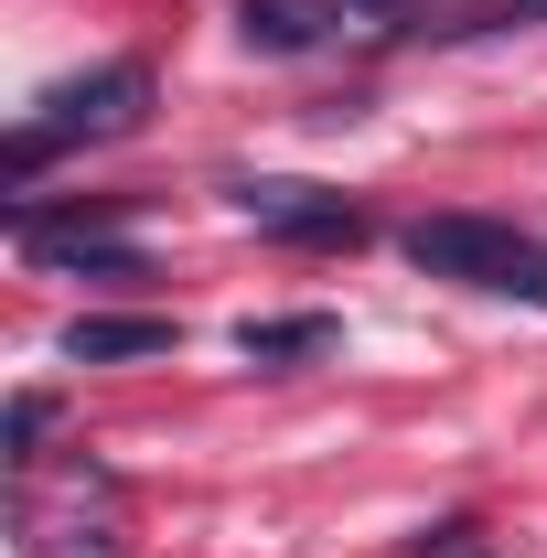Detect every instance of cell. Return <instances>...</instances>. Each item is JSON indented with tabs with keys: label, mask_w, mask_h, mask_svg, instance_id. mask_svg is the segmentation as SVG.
<instances>
[{
	"label": "cell",
	"mask_w": 547,
	"mask_h": 558,
	"mask_svg": "<svg viewBox=\"0 0 547 558\" xmlns=\"http://www.w3.org/2000/svg\"><path fill=\"white\" fill-rule=\"evenodd\" d=\"M333 344H343L333 312H279V323H247V333H236L247 365H301V354H333Z\"/></svg>",
	"instance_id": "6"
},
{
	"label": "cell",
	"mask_w": 547,
	"mask_h": 558,
	"mask_svg": "<svg viewBox=\"0 0 547 558\" xmlns=\"http://www.w3.org/2000/svg\"><path fill=\"white\" fill-rule=\"evenodd\" d=\"M65 354L75 365H139V354H172V323L161 312H75Z\"/></svg>",
	"instance_id": "5"
},
{
	"label": "cell",
	"mask_w": 547,
	"mask_h": 558,
	"mask_svg": "<svg viewBox=\"0 0 547 558\" xmlns=\"http://www.w3.org/2000/svg\"><path fill=\"white\" fill-rule=\"evenodd\" d=\"M398 247H409V269H429V279L505 290V301H537L547 312V236H526V226H494V215H418Z\"/></svg>",
	"instance_id": "2"
},
{
	"label": "cell",
	"mask_w": 547,
	"mask_h": 558,
	"mask_svg": "<svg viewBox=\"0 0 547 558\" xmlns=\"http://www.w3.org/2000/svg\"><path fill=\"white\" fill-rule=\"evenodd\" d=\"M44 429H54V398H44V387H22V398H11V462H33V440H44Z\"/></svg>",
	"instance_id": "7"
},
{
	"label": "cell",
	"mask_w": 547,
	"mask_h": 558,
	"mask_svg": "<svg viewBox=\"0 0 547 558\" xmlns=\"http://www.w3.org/2000/svg\"><path fill=\"white\" fill-rule=\"evenodd\" d=\"M343 0H236V33H247V54H312V44H333Z\"/></svg>",
	"instance_id": "4"
},
{
	"label": "cell",
	"mask_w": 547,
	"mask_h": 558,
	"mask_svg": "<svg viewBox=\"0 0 547 558\" xmlns=\"http://www.w3.org/2000/svg\"><path fill=\"white\" fill-rule=\"evenodd\" d=\"M226 205L247 215L258 236H290V247H354V236H365V215L343 205V194H323V183H279V172H236Z\"/></svg>",
	"instance_id": "3"
},
{
	"label": "cell",
	"mask_w": 547,
	"mask_h": 558,
	"mask_svg": "<svg viewBox=\"0 0 547 558\" xmlns=\"http://www.w3.org/2000/svg\"><path fill=\"white\" fill-rule=\"evenodd\" d=\"M473 22H547V0H483Z\"/></svg>",
	"instance_id": "8"
},
{
	"label": "cell",
	"mask_w": 547,
	"mask_h": 558,
	"mask_svg": "<svg viewBox=\"0 0 547 558\" xmlns=\"http://www.w3.org/2000/svg\"><path fill=\"white\" fill-rule=\"evenodd\" d=\"M139 119H150V65H97V75H65V86H44L33 108H22V130H11V194L54 161V150H75V140H130Z\"/></svg>",
	"instance_id": "1"
}]
</instances>
